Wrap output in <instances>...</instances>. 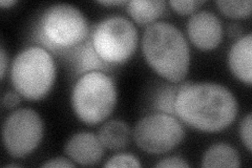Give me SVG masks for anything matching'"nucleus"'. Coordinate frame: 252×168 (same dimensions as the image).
<instances>
[{
  "label": "nucleus",
  "mask_w": 252,
  "mask_h": 168,
  "mask_svg": "<svg viewBox=\"0 0 252 168\" xmlns=\"http://www.w3.org/2000/svg\"><path fill=\"white\" fill-rule=\"evenodd\" d=\"M175 110L181 121L192 129L217 133L233 123L239 104L232 92L222 84L186 83L180 86Z\"/></svg>",
  "instance_id": "obj_1"
},
{
  "label": "nucleus",
  "mask_w": 252,
  "mask_h": 168,
  "mask_svg": "<svg viewBox=\"0 0 252 168\" xmlns=\"http://www.w3.org/2000/svg\"><path fill=\"white\" fill-rule=\"evenodd\" d=\"M142 53L158 75L172 83L185 79L190 66V50L177 27L166 21L148 26L142 37Z\"/></svg>",
  "instance_id": "obj_2"
},
{
  "label": "nucleus",
  "mask_w": 252,
  "mask_h": 168,
  "mask_svg": "<svg viewBox=\"0 0 252 168\" xmlns=\"http://www.w3.org/2000/svg\"><path fill=\"white\" fill-rule=\"evenodd\" d=\"M36 35L45 49L63 53L76 49L88 38V20L78 7L57 3L42 13L37 23Z\"/></svg>",
  "instance_id": "obj_3"
},
{
  "label": "nucleus",
  "mask_w": 252,
  "mask_h": 168,
  "mask_svg": "<svg viewBox=\"0 0 252 168\" xmlns=\"http://www.w3.org/2000/svg\"><path fill=\"white\" fill-rule=\"evenodd\" d=\"M56 78L51 54L41 46H30L13 60L11 80L15 91L29 100H40L49 94Z\"/></svg>",
  "instance_id": "obj_4"
},
{
  "label": "nucleus",
  "mask_w": 252,
  "mask_h": 168,
  "mask_svg": "<svg viewBox=\"0 0 252 168\" xmlns=\"http://www.w3.org/2000/svg\"><path fill=\"white\" fill-rule=\"evenodd\" d=\"M117 90L109 76L102 71L82 75L73 87L72 106L78 119L85 124L103 122L116 106Z\"/></svg>",
  "instance_id": "obj_5"
},
{
  "label": "nucleus",
  "mask_w": 252,
  "mask_h": 168,
  "mask_svg": "<svg viewBox=\"0 0 252 168\" xmlns=\"http://www.w3.org/2000/svg\"><path fill=\"white\" fill-rule=\"evenodd\" d=\"M92 43L108 65L127 61L136 52L139 35L133 22L122 16H110L94 28Z\"/></svg>",
  "instance_id": "obj_6"
},
{
  "label": "nucleus",
  "mask_w": 252,
  "mask_h": 168,
  "mask_svg": "<svg viewBox=\"0 0 252 168\" xmlns=\"http://www.w3.org/2000/svg\"><path fill=\"white\" fill-rule=\"evenodd\" d=\"M132 137L137 146L145 153L162 155L183 141L185 131L176 116L157 111L139 120Z\"/></svg>",
  "instance_id": "obj_7"
},
{
  "label": "nucleus",
  "mask_w": 252,
  "mask_h": 168,
  "mask_svg": "<svg viewBox=\"0 0 252 168\" xmlns=\"http://www.w3.org/2000/svg\"><path fill=\"white\" fill-rule=\"evenodd\" d=\"M44 134L42 118L31 108L14 110L2 127L3 145L11 157H27L39 146Z\"/></svg>",
  "instance_id": "obj_8"
},
{
  "label": "nucleus",
  "mask_w": 252,
  "mask_h": 168,
  "mask_svg": "<svg viewBox=\"0 0 252 168\" xmlns=\"http://www.w3.org/2000/svg\"><path fill=\"white\" fill-rule=\"evenodd\" d=\"M187 35L194 46L211 51L222 42L224 30L218 16L209 11H198L187 21Z\"/></svg>",
  "instance_id": "obj_9"
},
{
  "label": "nucleus",
  "mask_w": 252,
  "mask_h": 168,
  "mask_svg": "<svg viewBox=\"0 0 252 168\" xmlns=\"http://www.w3.org/2000/svg\"><path fill=\"white\" fill-rule=\"evenodd\" d=\"M104 146L98 135L90 132H79L65 144V154L80 165L97 164L104 155Z\"/></svg>",
  "instance_id": "obj_10"
},
{
  "label": "nucleus",
  "mask_w": 252,
  "mask_h": 168,
  "mask_svg": "<svg viewBox=\"0 0 252 168\" xmlns=\"http://www.w3.org/2000/svg\"><path fill=\"white\" fill-rule=\"evenodd\" d=\"M231 73L242 82L252 83V37L251 34L241 37L233 43L228 55Z\"/></svg>",
  "instance_id": "obj_11"
},
{
  "label": "nucleus",
  "mask_w": 252,
  "mask_h": 168,
  "mask_svg": "<svg viewBox=\"0 0 252 168\" xmlns=\"http://www.w3.org/2000/svg\"><path fill=\"white\" fill-rule=\"evenodd\" d=\"M166 5L164 0H131L127 2V12L138 25L151 26L164 15Z\"/></svg>",
  "instance_id": "obj_12"
},
{
  "label": "nucleus",
  "mask_w": 252,
  "mask_h": 168,
  "mask_svg": "<svg viewBox=\"0 0 252 168\" xmlns=\"http://www.w3.org/2000/svg\"><path fill=\"white\" fill-rule=\"evenodd\" d=\"M98 137L105 148L119 150L130 143L131 130L121 120H109L101 126Z\"/></svg>",
  "instance_id": "obj_13"
},
{
  "label": "nucleus",
  "mask_w": 252,
  "mask_h": 168,
  "mask_svg": "<svg viewBox=\"0 0 252 168\" xmlns=\"http://www.w3.org/2000/svg\"><path fill=\"white\" fill-rule=\"evenodd\" d=\"M73 62L76 73L81 76L92 73V71L104 73L108 70L110 66L98 55L92 43V40L76 47L73 53Z\"/></svg>",
  "instance_id": "obj_14"
},
{
  "label": "nucleus",
  "mask_w": 252,
  "mask_h": 168,
  "mask_svg": "<svg viewBox=\"0 0 252 168\" xmlns=\"http://www.w3.org/2000/svg\"><path fill=\"white\" fill-rule=\"evenodd\" d=\"M203 167H240L241 158L238 150L225 143L211 145L203 156Z\"/></svg>",
  "instance_id": "obj_15"
},
{
  "label": "nucleus",
  "mask_w": 252,
  "mask_h": 168,
  "mask_svg": "<svg viewBox=\"0 0 252 168\" xmlns=\"http://www.w3.org/2000/svg\"><path fill=\"white\" fill-rule=\"evenodd\" d=\"M180 86L162 84L156 90L153 97V107L158 113L176 116L175 104Z\"/></svg>",
  "instance_id": "obj_16"
},
{
  "label": "nucleus",
  "mask_w": 252,
  "mask_h": 168,
  "mask_svg": "<svg viewBox=\"0 0 252 168\" xmlns=\"http://www.w3.org/2000/svg\"><path fill=\"white\" fill-rule=\"evenodd\" d=\"M216 4L220 12L230 18H246L252 10L251 0H218Z\"/></svg>",
  "instance_id": "obj_17"
},
{
  "label": "nucleus",
  "mask_w": 252,
  "mask_h": 168,
  "mask_svg": "<svg viewBox=\"0 0 252 168\" xmlns=\"http://www.w3.org/2000/svg\"><path fill=\"white\" fill-rule=\"evenodd\" d=\"M206 1H201V0H171L169 1V5L171 9L180 15H192L198 12L199 7L203 5Z\"/></svg>",
  "instance_id": "obj_18"
},
{
  "label": "nucleus",
  "mask_w": 252,
  "mask_h": 168,
  "mask_svg": "<svg viewBox=\"0 0 252 168\" xmlns=\"http://www.w3.org/2000/svg\"><path fill=\"white\" fill-rule=\"evenodd\" d=\"M104 167H141V163L135 156L118 154L108 159Z\"/></svg>",
  "instance_id": "obj_19"
},
{
  "label": "nucleus",
  "mask_w": 252,
  "mask_h": 168,
  "mask_svg": "<svg viewBox=\"0 0 252 168\" xmlns=\"http://www.w3.org/2000/svg\"><path fill=\"white\" fill-rule=\"evenodd\" d=\"M252 115L248 114L245 118L242 120L240 125V137L244 145L246 148L251 151L252 150Z\"/></svg>",
  "instance_id": "obj_20"
},
{
  "label": "nucleus",
  "mask_w": 252,
  "mask_h": 168,
  "mask_svg": "<svg viewBox=\"0 0 252 168\" xmlns=\"http://www.w3.org/2000/svg\"><path fill=\"white\" fill-rule=\"evenodd\" d=\"M156 167H165V168H188L189 164L185 161L184 159L177 157V156H171L168 158H165L161 160L160 162H158Z\"/></svg>",
  "instance_id": "obj_21"
},
{
  "label": "nucleus",
  "mask_w": 252,
  "mask_h": 168,
  "mask_svg": "<svg viewBox=\"0 0 252 168\" xmlns=\"http://www.w3.org/2000/svg\"><path fill=\"white\" fill-rule=\"evenodd\" d=\"M42 167H56V168H67V167H75V164L72 163L66 158L57 157L47 160L45 163L41 165Z\"/></svg>",
  "instance_id": "obj_22"
},
{
  "label": "nucleus",
  "mask_w": 252,
  "mask_h": 168,
  "mask_svg": "<svg viewBox=\"0 0 252 168\" xmlns=\"http://www.w3.org/2000/svg\"><path fill=\"white\" fill-rule=\"evenodd\" d=\"M20 103V95L17 92H7L2 98V105L6 108L16 107Z\"/></svg>",
  "instance_id": "obj_23"
},
{
  "label": "nucleus",
  "mask_w": 252,
  "mask_h": 168,
  "mask_svg": "<svg viewBox=\"0 0 252 168\" xmlns=\"http://www.w3.org/2000/svg\"><path fill=\"white\" fill-rule=\"evenodd\" d=\"M1 55H0V60H1V79L3 80L5 77V73L7 69V66H9V59H7V55L3 46L1 47V51H0Z\"/></svg>",
  "instance_id": "obj_24"
},
{
  "label": "nucleus",
  "mask_w": 252,
  "mask_h": 168,
  "mask_svg": "<svg viewBox=\"0 0 252 168\" xmlns=\"http://www.w3.org/2000/svg\"><path fill=\"white\" fill-rule=\"evenodd\" d=\"M128 1H125V0H101V1H98V3L102 5H121V4H127Z\"/></svg>",
  "instance_id": "obj_25"
},
{
  "label": "nucleus",
  "mask_w": 252,
  "mask_h": 168,
  "mask_svg": "<svg viewBox=\"0 0 252 168\" xmlns=\"http://www.w3.org/2000/svg\"><path fill=\"white\" fill-rule=\"evenodd\" d=\"M16 3H17V1H15V0H1V1H0V5L4 7V9L5 7H11Z\"/></svg>",
  "instance_id": "obj_26"
},
{
  "label": "nucleus",
  "mask_w": 252,
  "mask_h": 168,
  "mask_svg": "<svg viewBox=\"0 0 252 168\" xmlns=\"http://www.w3.org/2000/svg\"><path fill=\"white\" fill-rule=\"evenodd\" d=\"M18 166H19L18 164H7L4 167H18Z\"/></svg>",
  "instance_id": "obj_27"
}]
</instances>
